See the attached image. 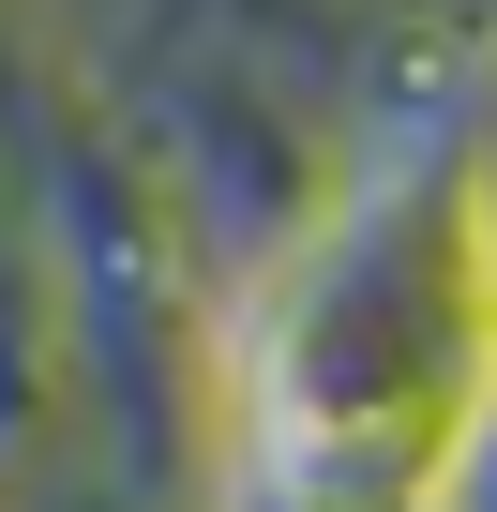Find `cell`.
Masks as SVG:
<instances>
[{
	"label": "cell",
	"instance_id": "6da1fadb",
	"mask_svg": "<svg viewBox=\"0 0 497 512\" xmlns=\"http://www.w3.org/2000/svg\"><path fill=\"white\" fill-rule=\"evenodd\" d=\"M497 377V256L482 196L407 181L347 241H317L302 302L272 317L257 407H272V482L287 512H422V482L467 452Z\"/></svg>",
	"mask_w": 497,
	"mask_h": 512
}]
</instances>
